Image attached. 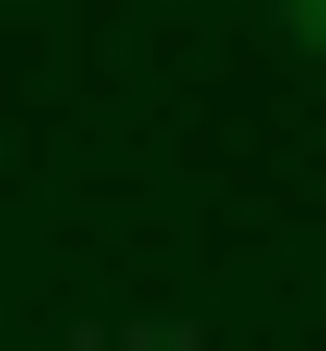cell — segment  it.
I'll list each match as a JSON object with an SVG mask.
<instances>
[{
    "label": "cell",
    "mask_w": 326,
    "mask_h": 351,
    "mask_svg": "<svg viewBox=\"0 0 326 351\" xmlns=\"http://www.w3.org/2000/svg\"><path fill=\"white\" fill-rule=\"evenodd\" d=\"M251 25H301V51H326V0H251Z\"/></svg>",
    "instance_id": "1"
}]
</instances>
